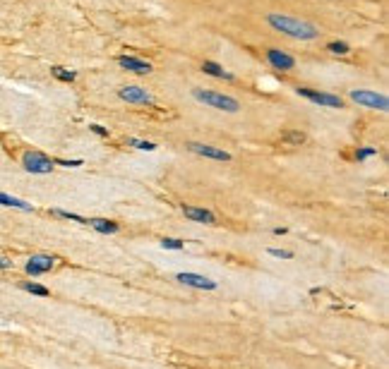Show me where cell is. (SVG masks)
Listing matches in <instances>:
<instances>
[{"instance_id": "4316f807", "label": "cell", "mask_w": 389, "mask_h": 369, "mask_svg": "<svg viewBox=\"0 0 389 369\" xmlns=\"http://www.w3.org/2000/svg\"><path fill=\"white\" fill-rule=\"evenodd\" d=\"M0 268H10V261L8 259H0Z\"/></svg>"}, {"instance_id": "52a82bcc", "label": "cell", "mask_w": 389, "mask_h": 369, "mask_svg": "<svg viewBox=\"0 0 389 369\" xmlns=\"http://www.w3.org/2000/svg\"><path fill=\"white\" fill-rule=\"evenodd\" d=\"M187 149L197 153V156H204V159L212 161H231V153L224 149H216V146H209V144H200V142H187Z\"/></svg>"}, {"instance_id": "6da1fadb", "label": "cell", "mask_w": 389, "mask_h": 369, "mask_svg": "<svg viewBox=\"0 0 389 369\" xmlns=\"http://www.w3.org/2000/svg\"><path fill=\"white\" fill-rule=\"evenodd\" d=\"M267 24L271 29H276V32L291 36V39H298V41H315L322 34L320 26H315L313 22H305V19H298V17L291 15H281V12H269Z\"/></svg>"}, {"instance_id": "2e32d148", "label": "cell", "mask_w": 389, "mask_h": 369, "mask_svg": "<svg viewBox=\"0 0 389 369\" xmlns=\"http://www.w3.org/2000/svg\"><path fill=\"white\" fill-rule=\"evenodd\" d=\"M281 142L291 144V146H300L305 142V134L298 132V130H286V132H281Z\"/></svg>"}, {"instance_id": "d4e9b609", "label": "cell", "mask_w": 389, "mask_h": 369, "mask_svg": "<svg viewBox=\"0 0 389 369\" xmlns=\"http://www.w3.org/2000/svg\"><path fill=\"white\" fill-rule=\"evenodd\" d=\"M53 163H58V166H65V168H77V166H82L85 161H82V159H75V161H65V159H60V161H53Z\"/></svg>"}, {"instance_id": "9c48e42d", "label": "cell", "mask_w": 389, "mask_h": 369, "mask_svg": "<svg viewBox=\"0 0 389 369\" xmlns=\"http://www.w3.org/2000/svg\"><path fill=\"white\" fill-rule=\"evenodd\" d=\"M178 281L183 285H190V288H200V290H216V281L207 276H200V273H178Z\"/></svg>"}, {"instance_id": "ac0fdd59", "label": "cell", "mask_w": 389, "mask_h": 369, "mask_svg": "<svg viewBox=\"0 0 389 369\" xmlns=\"http://www.w3.org/2000/svg\"><path fill=\"white\" fill-rule=\"evenodd\" d=\"M51 72H53V77H55V79H60V82H75V77H77V72L65 70V67H53Z\"/></svg>"}, {"instance_id": "e0dca14e", "label": "cell", "mask_w": 389, "mask_h": 369, "mask_svg": "<svg viewBox=\"0 0 389 369\" xmlns=\"http://www.w3.org/2000/svg\"><path fill=\"white\" fill-rule=\"evenodd\" d=\"M327 50L334 53V55H348V53H351V46L344 43V41H329L327 43Z\"/></svg>"}, {"instance_id": "7402d4cb", "label": "cell", "mask_w": 389, "mask_h": 369, "mask_svg": "<svg viewBox=\"0 0 389 369\" xmlns=\"http://www.w3.org/2000/svg\"><path fill=\"white\" fill-rule=\"evenodd\" d=\"M161 247H163V250H183V242L176 240V237H163V240H161Z\"/></svg>"}, {"instance_id": "8992f818", "label": "cell", "mask_w": 389, "mask_h": 369, "mask_svg": "<svg viewBox=\"0 0 389 369\" xmlns=\"http://www.w3.org/2000/svg\"><path fill=\"white\" fill-rule=\"evenodd\" d=\"M118 99L127 101V103H135V106H154V96L144 86H120L118 89Z\"/></svg>"}, {"instance_id": "7a4b0ae2", "label": "cell", "mask_w": 389, "mask_h": 369, "mask_svg": "<svg viewBox=\"0 0 389 369\" xmlns=\"http://www.w3.org/2000/svg\"><path fill=\"white\" fill-rule=\"evenodd\" d=\"M192 99L200 101V103H204L207 108L221 110V113H238V110H240L238 99H233V96H229V94L212 91V89H200V86H194V89H192Z\"/></svg>"}, {"instance_id": "ffe728a7", "label": "cell", "mask_w": 389, "mask_h": 369, "mask_svg": "<svg viewBox=\"0 0 389 369\" xmlns=\"http://www.w3.org/2000/svg\"><path fill=\"white\" fill-rule=\"evenodd\" d=\"M372 156H377L375 146H363V149L355 151V161H365V159H372Z\"/></svg>"}, {"instance_id": "7c38bea8", "label": "cell", "mask_w": 389, "mask_h": 369, "mask_svg": "<svg viewBox=\"0 0 389 369\" xmlns=\"http://www.w3.org/2000/svg\"><path fill=\"white\" fill-rule=\"evenodd\" d=\"M183 213L192 221H200V223H207V226H214L216 223V216L207 209H197V206H183Z\"/></svg>"}, {"instance_id": "cb8c5ba5", "label": "cell", "mask_w": 389, "mask_h": 369, "mask_svg": "<svg viewBox=\"0 0 389 369\" xmlns=\"http://www.w3.org/2000/svg\"><path fill=\"white\" fill-rule=\"evenodd\" d=\"M269 254H271V257H276V259H293V252H288V250H276V247H271Z\"/></svg>"}, {"instance_id": "277c9868", "label": "cell", "mask_w": 389, "mask_h": 369, "mask_svg": "<svg viewBox=\"0 0 389 369\" xmlns=\"http://www.w3.org/2000/svg\"><path fill=\"white\" fill-rule=\"evenodd\" d=\"M298 96L313 101L322 108H344V99L337 96V94H327V91H315V89H308V86H298L296 89Z\"/></svg>"}, {"instance_id": "484cf974", "label": "cell", "mask_w": 389, "mask_h": 369, "mask_svg": "<svg viewBox=\"0 0 389 369\" xmlns=\"http://www.w3.org/2000/svg\"><path fill=\"white\" fill-rule=\"evenodd\" d=\"M89 130H92L94 134H99V137H108V130L101 125H89Z\"/></svg>"}, {"instance_id": "5bb4252c", "label": "cell", "mask_w": 389, "mask_h": 369, "mask_svg": "<svg viewBox=\"0 0 389 369\" xmlns=\"http://www.w3.org/2000/svg\"><path fill=\"white\" fill-rule=\"evenodd\" d=\"M87 223H89V226L94 228V230H99V233H118V223H113V221H106V218H89V221H87Z\"/></svg>"}, {"instance_id": "8fae6325", "label": "cell", "mask_w": 389, "mask_h": 369, "mask_svg": "<svg viewBox=\"0 0 389 369\" xmlns=\"http://www.w3.org/2000/svg\"><path fill=\"white\" fill-rule=\"evenodd\" d=\"M267 60H269L271 67H276V70H286V72L296 67V58H291L288 53H284V50H279V48L267 50Z\"/></svg>"}, {"instance_id": "d6986e66", "label": "cell", "mask_w": 389, "mask_h": 369, "mask_svg": "<svg viewBox=\"0 0 389 369\" xmlns=\"http://www.w3.org/2000/svg\"><path fill=\"white\" fill-rule=\"evenodd\" d=\"M22 288H24L26 293H32V295H39V297H48V288L46 285H39V283H22Z\"/></svg>"}, {"instance_id": "4fadbf2b", "label": "cell", "mask_w": 389, "mask_h": 369, "mask_svg": "<svg viewBox=\"0 0 389 369\" xmlns=\"http://www.w3.org/2000/svg\"><path fill=\"white\" fill-rule=\"evenodd\" d=\"M202 72L204 75H209V77H216V79H226V82H233V79H236L231 72H226V70H224L219 63H214V60H204Z\"/></svg>"}, {"instance_id": "3957f363", "label": "cell", "mask_w": 389, "mask_h": 369, "mask_svg": "<svg viewBox=\"0 0 389 369\" xmlns=\"http://www.w3.org/2000/svg\"><path fill=\"white\" fill-rule=\"evenodd\" d=\"M348 96H351V101H355L358 106H363V108L382 110V113H387L389 110V99L384 94L370 91V89H351Z\"/></svg>"}, {"instance_id": "603a6c76", "label": "cell", "mask_w": 389, "mask_h": 369, "mask_svg": "<svg viewBox=\"0 0 389 369\" xmlns=\"http://www.w3.org/2000/svg\"><path fill=\"white\" fill-rule=\"evenodd\" d=\"M55 216H60V218H70V221H77V223H87V218H82V216H77V213H70V211H63V209H55L53 211Z\"/></svg>"}, {"instance_id": "30bf717a", "label": "cell", "mask_w": 389, "mask_h": 369, "mask_svg": "<svg viewBox=\"0 0 389 369\" xmlns=\"http://www.w3.org/2000/svg\"><path fill=\"white\" fill-rule=\"evenodd\" d=\"M118 65L123 70H127V72H135V75H149L152 72V65L142 58H135V55H120Z\"/></svg>"}, {"instance_id": "ba28073f", "label": "cell", "mask_w": 389, "mask_h": 369, "mask_svg": "<svg viewBox=\"0 0 389 369\" xmlns=\"http://www.w3.org/2000/svg\"><path fill=\"white\" fill-rule=\"evenodd\" d=\"M53 264H55V259H53V257H46V254H36V257H32V259L26 261L24 271L29 273V276H41V273H46V271H51Z\"/></svg>"}, {"instance_id": "44dd1931", "label": "cell", "mask_w": 389, "mask_h": 369, "mask_svg": "<svg viewBox=\"0 0 389 369\" xmlns=\"http://www.w3.org/2000/svg\"><path fill=\"white\" fill-rule=\"evenodd\" d=\"M130 146H135V149H140V151H154L156 149V144H152V142H142V139H130Z\"/></svg>"}, {"instance_id": "9a60e30c", "label": "cell", "mask_w": 389, "mask_h": 369, "mask_svg": "<svg viewBox=\"0 0 389 369\" xmlns=\"http://www.w3.org/2000/svg\"><path fill=\"white\" fill-rule=\"evenodd\" d=\"M0 204H3V206H12V209H22V211L34 209L32 204H26V201L17 199V197H10V194H3V192H0Z\"/></svg>"}, {"instance_id": "5b68a950", "label": "cell", "mask_w": 389, "mask_h": 369, "mask_svg": "<svg viewBox=\"0 0 389 369\" xmlns=\"http://www.w3.org/2000/svg\"><path fill=\"white\" fill-rule=\"evenodd\" d=\"M22 166H24L26 173H34V175H46V173H51L53 170V163L46 153L41 151H26L24 159H22Z\"/></svg>"}]
</instances>
